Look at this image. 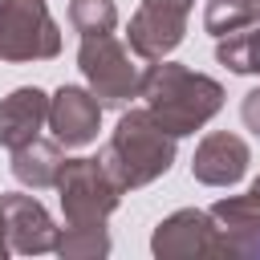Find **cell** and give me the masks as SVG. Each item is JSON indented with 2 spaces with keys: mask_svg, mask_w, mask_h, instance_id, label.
<instances>
[{
  "mask_svg": "<svg viewBox=\"0 0 260 260\" xmlns=\"http://www.w3.org/2000/svg\"><path fill=\"white\" fill-rule=\"evenodd\" d=\"M138 98H146V110L162 122V130H171L175 138L183 134H195L203 130L219 106H223V85L187 69V65H175V61H154L146 73H142V89Z\"/></svg>",
  "mask_w": 260,
  "mask_h": 260,
  "instance_id": "6da1fadb",
  "label": "cell"
},
{
  "mask_svg": "<svg viewBox=\"0 0 260 260\" xmlns=\"http://www.w3.org/2000/svg\"><path fill=\"white\" fill-rule=\"evenodd\" d=\"M98 158L106 162L110 179L122 191H134V187H146V183H154L158 175L171 171L175 134L162 130V122L150 110H126Z\"/></svg>",
  "mask_w": 260,
  "mask_h": 260,
  "instance_id": "7a4b0ae2",
  "label": "cell"
},
{
  "mask_svg": "<svg viewBox=\"0 0 260 260\" xmlns=\"http://www.w3.org/2000/svg\"><path fill=\"white\" fill-rule=\"evenodd\" d=\"M61 53V28L45 0H0V61H49Z\"/></svg>",
  "mask_w": 260,
  "mask_h": 260,
  "instance_id": "3957f363",
  "label": "cell"
},
{
  "mask_svg": "<svg viewBox=\"0 0 260 260\" xmlns=\"http://www.w3.org/2000/svg\"><path fill=\"white\" fill-rule=\"evenodd\" d=\"M77 65H81V73H85V81H89V89L98 93L102 106H122V102L138 98V89H142V73L114 32L81 37Z\"/></svg>",
  "mask_w": 260,
  "mask_h": 260,
  "instance_id": "277c9868",
  "label": "cell"
},
{
  "mask_svg": "<svg viewBox=\"0 0 260 260\" xmlns=\"http://www.w3.org/2000/svg\"><path fill=\"white\" fill-rule=\"evenodd\" d=\"M57 191H61V211L65 223H106L110 211L118 207L122 187L110 179L102 158H65L61 175H57Z\"/></svg>",
  "mask_w": 260,
  "mask_h": 260,
  "instance_id": "5b68a950",
  "label": "cell"
},
{
  "mask_svg": "<svg viewBox=\"0 0 260 260\" xmlns=\"http://www.w3.org/2000/svg\"><path fill=\"white\" fill-rule=\"evenodd\" d=\"M154 256L158 260H187V256H236L228 232L215 223L211 211H199V207H183L175 215H167L158 228H154V240H150Z\"/></svg>",
  "mask_w": 260,
  "mask_h": 260,
  "instance_id": "8992f818",
  "label": "cell"
},
{
  "mask_svg": "<svg viewBox=\"0 0 260 260\" xmlns=\"http://www.w3.org/2000/svg\"><path fill=\"white\" fill-rule=\"evenodd\" d=\"M191 0H142V8L130 16L126 41L142 61H162L187 32Z\"/></svg>",
  "mask_w": 260,
  "mask_h": 260,
  "instance_id": "52a82bcc",
  "label": "cell"
},
{
  "mask_svg": "<svg viewBox=\"0 0 260 260\" xmlns=\"http://www.w3.org/2000/svg\"><path fill=\"white\" fill-rule=\"evenodd\" d=\"M98 126H102V102H98L93 89L61 85L49 98V130H53V138L65 150L93 142L98 138Z\"/></svg>",
  "mask_w": 260,
  "mask_h": 260,
  "instance_id": "ba28073f",
  "label": "cell"
},
{
  "mask_svg": "<svg viewBox=\"0 0 260 260\" xmlns=\"http://www.w3.org/2000/svg\"><path fill=\"white\" fill-rule=\"evenodd\" d=\"M0 215H4V232H8V248L20 256H37V252H53L57 248V228L45 211L41 199L8 191L0 195Z\"/></svg>",
  "mask_w": 260,
  "mask_h": 260,
  "instance_id": "9c48e42d",
  "label": "cell"
},
{
  "mask_svg": "<svg viewBox=\"0 0 260 260\" xmlns=\"http://www.w3.org/2000/svg\"><path fill=\"white\" fill-rule=\"evenodd\" d=\"M252 162V150L240 134H228V130H215L207 134L199 146H195V158H191V175L207 187H232L244 179Z\"/></svg>",
  "mask_w": 260,
  "mask_h": 260,
  "instance_id": "30bf717a",
  "label": "cell"
},
{
  "mask_svg": "<svg viewBox=\"0 0 260 260\" xmlns=\"http://www.w3.org/2000/svg\"><path fill=\"white\" fill-rule=\"evenodd\" d=\"M49 122V98L37 85H20L0 102V146L16 150L32 138H41V126Z\"/></svg>",
  "mask_w": 260,
  "mask_h": 260,
  "instance_id": "8fae6325",
  "label": "cell"
},
{
  "mask_svg": "<svg viewBox=\"0 0 260 260\" xmlns=\"http://www.w3.org/2000/svg\"><path fill=\"white\" fill-rule=\"evenodd\" d=\"M61 167H65V154H61V142H57V138H53V142L32 138V142H24V146L12 150V175H16L24 187H32V191L57 187Z\"/></svg>",
  "mask_w": 260,
  "mask_h": 260,
  "instance_id": "7c38bea8",
  "label": "cell"
},
{
  "mask_svg": "<svg viewBox=\"0 0 260 260\" xmlns=\"http://www.w3.org/2000/svg\"><path fill=\"white\" fill-rule=\"evenodd\" d=\"M211 215H215V223L228 232V240H232V248H236V256H240V244L260 232V191L248 187L244 195H228V199L211 203Z\"/></svg>",
  "mask_w": 260,
  "mask_h": 260,
  "instance_id": "4fadbf2b",
  "label": "cell"
},
{
  "mask_svg": "<svg viewBox=\"0 0 260 260\" xmlns=\"http://www.w3.org/2000/svg\"><path fill=\"white\" fill-rule=\"evenodd\" d=\"M215 57L232 73H260V20L248 24V28H236L228 37H219Z\"/></svg>",
  "mask_w": 260,
  "mask_h": 260,
  "instance_id": "5bb4252c",
  "label": "cell"
},
{
  "mask_svg": "<svg viewBox=\"0 0 260 260\" xmlns=\"http://www.w3.org/2000/svg\"><path fill=\"white\" fill-rule=\"evenodd\" d=\"M57 256L65 260H93V256H106L110 252V236H106V223H69L61 236H57Z\"/></svg>",
  "mask_w": 260,
  "mask_h": 260,
  "instance_id": "9a60e30c",
  "label": "cell"
},
{
  "mask_svg": "<svg viewBox=\"0 0 260 260\" xmlns=\"http://www.w3.org/2000/svg\"><path fill=\"white\" fill-rule=\"evenodd\" d=\"M256 20H260V0H207V12H203V28L215 37H228Z\"/></svg>",
  "mask_w": 260,
  "mask_h": 260,
  "instance_id": "2e32d148",
  "label": "cell"
},
{
  "mask_svg": "<svg viewBox=\"0 0 260 260\" xmlns=\"http://www.w3.org/2000/svg\"><path fill=\"white\" fill-rule=\"evenodd\" d=\"M69 24H73L81 37L114 32L118 8H114V0H69Z\"/></svg>",
  "mask_w": 260,
  "mask_h": 260,
  "instance_id": "e0dca14e",
  "label": "cell"
},
{
  "mask_svg": "<svg viewBox=\"0 0 260 260\" xmlns=\"http://www.w3.org/2000/svg\"><path fill=\"white\" fill-rule=\"evenodd\" d=\"M240 114H244V126L260 134V89H252V93L244 98V106H240Z\"/></svg>",
  "mask_w": 260,
  "mask_h": 260,
  "instance_id": "ac0fdd59",
  "label": "cell"
},
{
  "mask_svg": "<svg viewBox=\"0 0 260 260\" xmlns=\"http://www.w3.org/2000/svg\"><path fill=\"white\" fill-rule=\"evenodd\" d=\"M240 256H260V232H256L252 240H244V244H240Z\"/></svg>",
  "mask_w": 260,
  "mask_h": 260,
  "instance_id": "d6986e66",
  "label": "cell"
},
{
  "mask_svg": "<svg viewBox=\"0 0 260 260\" xmlns=\"http://www.w3.org/2000/svg\"><path fill=\"white\" fill-rule=\"evenodd\" d=\"M4 252H12V248H8V232H4V215H0V256Z\"/></svg>",
  "mask_w": 260,
  "mask_h": 260,
  "instance_id": "ffe728a7",
  "label": "cell"
},
{
  "mask_svg": "<svg viewBox=\"0 0 260 260\" xmlns=\"http://www.w3.org/2000/svg\"><path fill=\"white\" fill-rule=\"evenodd\" d=\"M252 187H256V191H260V179H256V183H252Z\"/></svg>",
  "mask_w": 260,
  "mask_h": 260,
  "instance_id": "44dd1931",
  "label": "cell"
}]
</instances>
